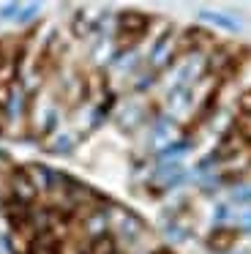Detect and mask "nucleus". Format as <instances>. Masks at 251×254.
Returning <instances> with one entry per match:
<instances>
[{
	"label": "nucleus",
	"instance_id": "nucleus-1",
	"mask_svg": "<svg viewBox=\"0 0 251 254\" xmlns=\"http://www.w3.org/2000/svg\"><path fill=\"white\" fill-rule=\"evenodd\" d=\"M109 235L118 241L120 252L134 254L147 238V224L136 210L120 202H109Z\"/></svg>",
	"mask_w": 251,
	"mask_h": 254
},
{
	"label": "nucleus",
	"instance_id": "nucleus-2",
	"mask_svg": "<svg viewBox=\"0 0 251 254\" xmlns=\"http://www.w3.org/2000/svg\"><path fill=\"white\" fill-rule=\"evenodd\" d=\"M60 121H63V112H60V96H49L44 93V88L38 93L30 96V110H27V131L36 142H47L52 134L60 131Z\"/></svg>",
	"mask_w": 251,
	"mask_h": 254
},
{
	"label": "nucleus",
	"instance_id": "nucleus-3",
	"mask_svg": "<svg viewBox=\"0 0 251 254\" xmlns=\"http://www.w3.org/2000/svg\"><path fill=\"white\" fill-rule=\"evenodd\" d=\"M156 19L139 8H123L115 14V47L118 50H139V41L150 33Z\"/></svg>",
	"mask_w": 251,
	"mask_h": 254
},
{
	"label": "nucleus",
	"instance_id": "nucleus-4",
	"mask_svg": "<svg viewBox=\"0 0 251 254\" xmlns=\"http://www.w3.org/2000/svg\"><path fill=\"white\" fill-rule=\"evenodd\" d=\"M158 112V107H150L142 96H131V99H120L115 107L112 123L118 126V131L134 134L139 128H147L153 121V115Z\"/></svg>",
	"mask_w": 251,
	"mask_h": 254
},
{
	"label": "nucleus",
	"instance_id": "nucleus-5",
	"mask_svg": "<svg viewBox=\"0 0 251 254\" xmlns=\"http://www.w3.org/2000/svg\"><path fill=\"white\" fill-rule=\"evenodd\" d=\"M178 61H180L178 28H175V25H167L164 33H158L156 39H153L150 50H147V55H145V66L150 68V71H156L158 77H164Z\"/></svg>",
	"mask_w": 251,
	"mask_h": 254
},
{
	"label": "nucleus",
	"instance_id": "nucleus-6",
	"mask_svg": "<svg viewBox=\"0 0 251 254\" xmlns=\"http://www.w3.org/2000/svg\"><path fill=\"white\" fill-rule=\"evenodd\" d=\"M207 74V52H191L183 55L167 74H164V93L178 88H194L202 77Z\"/></svg>",
	"mask_w": 251,
	"mask_h": 254
},
{
	"label": "nucleus",
	"instance_id": "nucleus-7",
	"mask_svg": "<svg viewBox=\"0 0 251 254\" xmlns=\"http://www.w3.org/2000/svg\"><path fill=\"white\" fill-rule=\"evenodd\" d=\"M5 194L14 197L16 202L27 205V208H33V205L41 202V194H38L33 178L27 175L25 164H14L8 172H5Z\"/></svg>",
	"mask_w": 251,
	"mask_h": 254
},
{
	"label": "nucleus",
	"instance_id": "nucleus-8",
	"mask_svg": "<svg viewBox=\"0 0 251 254\" xmlns=\"http://www.w3.org/2000/svg\"><path fill=\"white\" fill-rule=\"evenodd\" d=\"M161 110L167 112L169 118H175L178 123H183V121L191 123V118H194V112H196V85L194 88L167 90V93H164Z\"/></svg>",
	"mask_w": 251,
	"mask_h": 254
},
{
	"label": "nucleus",
	"instance_id": "nucleus-9",
	"mask_svg": "<svg viewBox=\"0 0 251 254\" xmlns=\"http://www.w3.org/2000/svg\"><path fill=\"white\" fill-rule=\"evenodd\" d=\"M180 123L175 121V118H169L167 112L158 107V112L153 115L150 126H147V145H150V150L156 153V150H161L164 145H169L175 137H180Z\"/></svg>",
	"mask_w": 251,
	"mask_h": 254
},
{
	"label": "nucleus",
	"instance_id": "nucleus-10",
	"mask_svg": "<svg viewBox=\"0 0 251 254\" xmlns=\"http://www.w3.org/2000/svg\"><path fill=\"white\" fill-rule=\"evenodd\" d=\"M161 224V235L169 246H180V243H188L194 238V219L191 213H178V216H167V219H158Z\"/></svg>",
	"mask_w": 251,
	"mask_h": 254
},
{
	"label": "nucleus",
	"instance_id": "nucleus-11",
	"mask_svg": "<svg viewBox=\"0 0 251 254\" xmlns=\"http://www.w3.org/2000/svg\"><path fill=\"white\" fill-rule=\"evenodd\" d=\"M240 232L235 224H221V227H210L205 235V249L210 254H232L235 246L240 243Z\"/></svg>",
	"mask_w": 251,
	"mask_h": 254
},
{
	"label": "nucleus",
	"instance_id": "nucleus-12",
	"mask_svg": "<svg viewBox=\"0 0 251 254\" xmlns=\"http://www.w3.org/2000/svg\"><path fill=\"white\" fill-rule=\"evenodd\" d=\"M191 150H194V134L183 131L169 145H164L161 150H156V153H153V161H183V156H188Z\"/></svg>",
	"mask_w": 251,
	"mask_h": 254
},
{
	"label": "nucleus",
	"instance_id": "nucleus-13",
	"mask_svg": "<svg viewBox=\"0 0 251 254\" xmlns=\"http://www.w3.org/2000/svg\"><path fill=\"white\" fill-rule=\"evenodd\" d=\"M196 19L205 22V25H213V28H218V30H227V33H232V36L243 30V22L235 19V14L213 11V8H199V11H196Z\"/></svg>",
	"mask_w": 251,
	"mask_h": 254
},
{
	"label": "nucleus",
	"instance_id": "nucleus-14",
	"mask_svg": "<svg viewBox=\"0 0 251 254\" xmlns=\"http://www.w3.org/2000/svg\"><path fill=\"white\" fill-rule=\"evenodd\" d=\"M44 148V153H49V156H71L74 153V148H76V134L74 131H65V128H60L58 134H52V137L47 139V142L41 145Z\"/></svg>",
	"mask_w": 251,
	"mask_h": 254
},
{
	"label": "nucleus",
	"instance_id": "nucleus-15",
	"mask_svg": "<svg viewBox=\"0 0 251 254\" xmlns=\"http://www.w3.org/2000/svg\"><path fill=\"white\" fill-rule=\"evenodd\" d=\"M161 82V77H158L156 71H150V68H139V71L131 77V82H128V90H131V96H142L145 99V93L147 90H153L156 85Z\"/></svg>",
	"mask_w": 251,
	"mask_h": 254
},
{
	"label": "nucleus",
	"instance_id": "nucleus-16",
	"mask_svg": "<svg viewBox=\"0 0 251 254\" xmlns=\"http://www.w3.org/2000/svg\"><path fill=\"white\" fill-rule=\"evenodd\" d=\"M63 249H65V241H60L55 232H41L33 241L30 254H63Z\"/></svg>",
	"mask_w": 251,
	"mask_h": 254
},
{
	"label": "nucleus",
	"instance_id": "nucleus-17",
	"mask_svg": "<svg viewBox=\"0 0 251 254\" xmlns=\"http://www.w3.org/2000/svg\"><path fill=\"white\" fill-rule=\"evenodd\" d=\"M227 202L232 208H251V181L249 178L235 183L232 189H227Z\"/></svg>",
	"mask_w": 251,
	"mask_h": 254
},
{
	"label": "nucleus",
	"instance_id": "nucleus-18",
	"mask_svg": "<svg viewBox=\"0 0 251 254\" xmlns=\"http://www.w3.org/2000/svg\"><path fill=\"white\" fill-rule=\"evenodd\" d=\"M85 249H87V254H115V252H120L118 241H115L112 235H101V238H96V241L85 243Z\"/></svg>",
	"mask_w": 251,
	"mask_h": 254
},
{
	"label": "nucleus",
	"instance_id": "nucleus-19",
	"mask_svg": "<svg viewBox=\"0 0 251 254\" xmlns=\"http://www.w3.org/2000/svg\"><path fill=\"white\" fill-rule=\"evenodd\" d=\"M232 131L240 137V142L246 145V148H251V115H235L232 118Z\"/></svg>",
	"mask_w": 251,
	"mask_h": 254
},
{
	"label": "nucleus",
	"instance_id": "nucleus-20",
	"mask_svg": "<svg viewBox=\"0 0 251 254\" xmlns=\"http://www.w3.org/2000/svg\"><path fill=\"white\" fill-rule=\"evenodd\" d=\"M38 14H41V3H22V8H19V14H16V19H14V25H19V28H27L30 22H36L38 19Z\"/></svg>",
	"mask_w": 251,
	"mask_h": 254
},
{
	"label": "nucleus",
	"instance_id": "nucleus-21",
	"mask_svg": "<svg viewBox=\"0 0 251 254\" xmlns=\"http://www.w3.org/2000/svg\"><path fill=\"white\" fill-rule=\"evenodd\" d=\"M235 219V208L224 199V202H218L216 208H213V227H221V224H232Z\"/></svg>",
	"mask_w": 251,
	"mask_h": 254
},
{
	"label": "nucleus",
	"instance_id": "nucleus-22",
	"mask_svg": "<svg viewBox=\"0 0 251 254\" xmlns=\"http://www.w3.org/2000/svg\"><path fill=\"white\" fill-rule=\"evenodd\" d=\"M232 224L238 227L240 235H251V208H235Z\"/></svg>",
	"mask_w": 251,
	"mask_h": 254
},
{
	"label": "nucleus",
	"instance_id": "nucleus-23",
	"mask_svg": "<svg viewBox=\"0 0 251 254\" xmlns=\"http://www.w3.org/2000/svg\"><path fill=\"white\" fill-rule=\"evenodd\" d=\"M22 3H16V0H8V3H0V22H14L16 14H19Z\"/></svg>",
	"mask_w": 251,
	"mask_h": 254
},
{
	"label": "nucleus",
	"instance_id": "nucleus-24",
	"mask_svg": "<svg viewBox=\"0 0 251 254\" xmlns=\"http://www.w3.org/2000/svg\"><path fill=\"white\" fill-rule=\"evenodd\" d=\"M238 112L240 115H251V88L238 96Z\"/></svg>",
	"mask_w": 251,
	"mask_h": 254
},
{
	"label": "nucleus",
	"instance_id": "nucleus-25",
	"mask_svg": "<svg viewBox=\"0 0 251 254\" xmlns=\"http://www.w3.org/2000/svg\"><path fill=\"white\" fill-rule=\"evenodd\" d=\"M8 134V115H5V110L0 107V139Z\"/></svg>",
	"mask_w": 251,
	"mask_h": 254
},
{
	"label": "nucleus",
	"instance_id": "nucleus-26",
	"mask_svg": "<svg viewBox=\"0 0 251 254\" xmlns=\"http://www.w3.org/2000/svg\"><path fill=\"white\" fill-rule=\"evenodd\" d=\"M150 254H175V252H172V249H169V246H156V249H153Z\"/></svg>",
	"mask_w": 251,
	"mask_h": 254
},
{
	"label": "nucleus",
	"instance_id": "nucleus-27",
	"mask_svg": "<svg viewBox=\"0 0 251 254\" xmlns=\"http://www.w3.org/2000/svg\"><path fill=\"white\" fill-rule=\"evenodd\" d=\"M249 178H251V159H249Z\"/></svg>",
	"mask_w": 251,
	"mask_h": 254
},
{
	"label": "nucleus",
	"instance_id": "nucleus-28",
	"mask_svg": "<svg viewBox=\"0 0 251 254\" xmlns=\"http://www.w3.org/2000/svg\"><path fill=\"white\" fill-rule=\"evenodd\" d=\"M0 205H3V191H0Z\"/></svg>",
	"mask_w": 251,
	"mask_h": 254
}]
</instances>
